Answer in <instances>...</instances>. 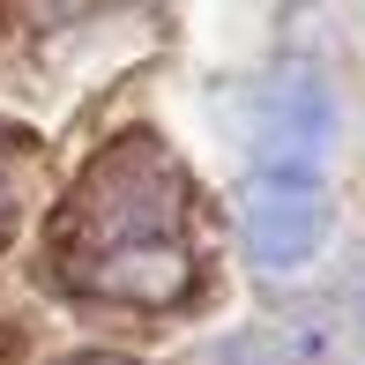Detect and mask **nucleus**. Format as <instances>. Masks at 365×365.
Wrapping results in <instances>:
<instances>
[{
	"instance_id": "obj_2",
	"label": "nucleus",
	"mask_w": 365,
	"mask_h": 365,
	"mask_svg": "<svg viewBox=\"0 0 365 365\" xmlns=\"http://www.w3.org/2000/svg\"><path fill=\"white\" fill-rule=\"evenodd\" d=\"M321 90L313 82H291L284 90V112L269 120L261 135V164L246 179V254L261 269H298L313 261L328 231V187H321V142H328V120H321Z\"/></svg>"
},
{
	"instance_id": "obj_4",
	"label": "nucleus",
	"mask_w": 365,
	"mask_h": 365,
	"mask_svg": "<svg viewBox=\"0 0 365 365\" xmlns=\"http://www.w3.org/2000/svg\"><path fill=\"white\" fill-rule=\"evenodd\" d=\"M68 365H135V358H68Z\"/></svg>"
},
{
	"instance_id": "obj_3",
	"label": "nucleus",
	"mask_w": 365,
	"mask_h": 365,
	"mask_svg": "<svg viewBox=\"0 0 365 365\" xmlns=\"http://www.w3.org/2000/svg\"><path fill=\"white\" fill-rule=\"evenodd\" d=\"M23 202H30V149L23 142H0V239L15 231Z\"/></svg>"
},
{
	"instance_id": "obj_1",
	"label": "nucleus",
	"mask_w": 365,
	"mask_h": 365,
	"mask_svg": "<svg viewBox=\"0 0 365 365\" xmlns=\"http://www.w3.org/2000/svg\"><path fill=\"white\" fill-rule=\"evenodd\" d=\"M60 261L68 284L90 298L172 306L187 291V194H179V164L149 135L112 142L82 172L60 224Z\"/></svg>"
}]
</instances>
